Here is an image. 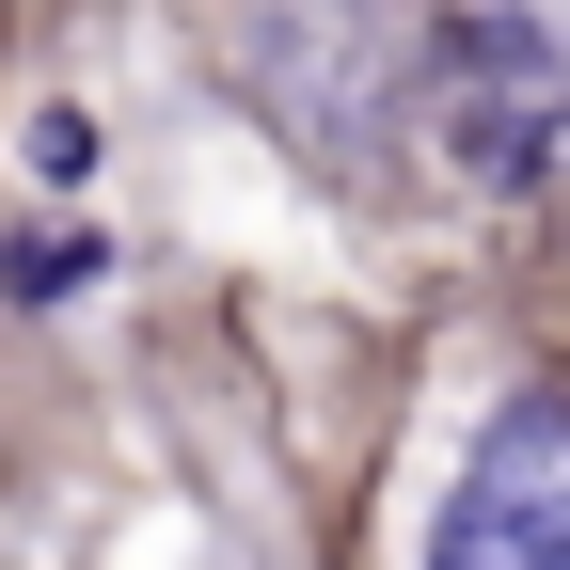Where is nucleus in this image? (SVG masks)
Returning <instances> with one entry per match:
<instances>
[{
	"label": "nucleus",
	"mask_w": 570,
	"mask_h": 570,
	"mask_svg": "<svg viewBox=\"0 0 570 570\" xmlns=\"http://www.w3.org/2000/svg\"><path fill=\"white\" fill-rule=\"evenodd\" d=\"M223 63H238V96L302 142L317 175H381L396 159V111L428 80V17L412 0H238Z\"/></svg>",
	"instance_id": "f257e3e1"
},
{
	"label": "nucleus",
	"mask_w": 570,
	"mask_h": 570,
	"mask_svg": "<svg viewBox=\"0 0 570 570\" xmlns=\"http://www.w3.org/2000/svg\"><path fill=\"white\" fill-rule=\"evenodd\" d=\"M428 142L475 206H539L570 190V17L554 0H475L428 17V80H412Z\"/></svg>",
	"instance_id": "f03ea898"
},
{
	"label": "nucleus",
	"mask_w": 570,
	"mask_h": 570,
	"mask_svg": "<svg viewBox=\"0 0 570 570\" xmlns=\"http://www.w3.org/2000/svg\"><path fill=\"white\" fill-rule=\"evenodd\" d=\"M428 570H570V396H508L460 444L428 508Z\"/></svg>",
	"instance_id": "7ed1b4c3"
},
{
	"label": "nucleus",
	"mask_w": 570,
	"mask_h": 570,
	"mask_svg": "<svg viewBox=\"0 0 570 570\" xmlns=\"http://www.w3.org/2000/svg\"><path fill=\"white\" fill-rule=\"evenodd\" d=\"M32 190H96V127L80 111H32Z\"/></svg>",
	"instance_id": "20e7f679"
},
{
	"label": "nucleus",
	"mask_w": 570,
	"mask_h": 570,
	"mask_svg": "<svg viewBox=\"0 0 570 570\" xmlns=\"http://www.w3.org/2000/svg\"><path fill=\"white\" fill-rule=\"evenodd\" d=\"M0 269H17V302H63V285H96V238H17Z\"/></svg>",
	"instance_id": "39448f33"
}]
</instances>
